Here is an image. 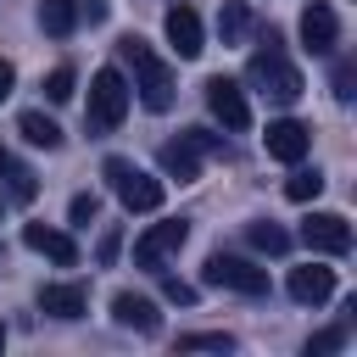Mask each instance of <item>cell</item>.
<instances>
[{"mask_svg": "<svg viewBox=\"0 0 357 357\" xmlns=\"http://www.w3.org/2000/svg\"><path fill=\"white\" fill-rule=\"evenodd\" d=\"M106 184H112V195L128 206V212H156L162 206V178H151L145 167H134L128 156H106Z\"/></svg>", "mask_w": 357, "mask_h": 357, "instance_id": "3957f363", "label": "cell"}, {"mask_svg": "<svg viewBox=\"0 0 357 357\" xmlns=\"http://www.w3.org/2000/svg\"><path fill=\"white\" fill-rule=\"evenodd\" d=\"M0 167H6V151H0Z\"/></svg>", "mask_w": 357, "mask_h": 357, "instance_id": "d6a6232c", "label": "cell"}, {"mask_svg": "<svg viewBox=\"0 0 357 357\" xmlns=\"http://www.w3.org/2000/svg\"><path fill=\"white\" fill-rule=\"evenodd\" d=\"M329 296H335V268H318V262L290 268V301L318 307V301H329Z\"/></svg>", "mask_w": 357, "mask_h": 357, "instance_id": "9a60e30c", "label": "cell"}, {"mask_svg": "<svg viewBox=\"0 0 357 357\" xmlns=\"http://www.w3.org/2000/svg\"><path fill=\"white\" fill-rule=\"evenodd\" d=\"M117 56L128 61V73H134V89H139V100H145V112H167L173 106V67L139 39V33H123L117 39Z\"/></svg>", "mask_w": 357, "mask_h": 357, "instance_id": "6da1fadb", "label": "cell"}, {"mask_svg": "<svg viewBox=\"0 0 357 357\" xmlns=\"http://www.w3.org/2000/svg\"><path fill=\"white\" fill-rule=\"evenodd\" d=\"M95 212H100V201L95 195H73V206H67V218L84 229V223H95Z\"/></svg>", "mask_w": 357, "mask_h": 357, "instance_id": "d4e9b609", "label": "cell"}, {"mask_svg": "<svg viewBox=\"0 0 357 357\" xmlns=\"http://www.w3.org/2000/svg\"><path fill=\"white\" fill-rule=\"evenodd\" d=\"M346 346V329H318L312 340H307V357H329V351H340Z\"/></svg>", "mask_w": 357, "mask_h": 357, "instance_id": "cb8c5ba5", "label": "cell"}, {"mask_svg": "<svg viewBox=\"0 0 357 357\" xmlns=\"http://www.w3.org/2000/svg\"><path fill=\"white\" fill-rule=\"evenodd\" d=\"M162 33H167V45L184 56V61H195L201 50H206V33H201V17L190 11V6H167V17H162Z\"/></svg>", "mask_w": 357, "mask_h": 357, "instance_id": "30bf717a", "label": "cell"}, {"mask_svg": "<svg viewBox=\"0 0 357 357\" xmlns=\"http://www.w3.org/2000/svg\"><path fill=\"white\" fill-rule=\"evenodd\" d=\"M17 128H22V139H28V145H39V151H56V145H61V128H56L45 112H22V117H17Z\"/></svg>", "mask_w": 357, "mask_h": 357, "instance_id": "ac0fdd59", "label": "cell"}, {"mask_svg": "<svg viewBox=\"0 0 357 357\" xmlns=\"http://www.w3.org/2000/svg\"><path fill=\"white\" fill-rule=\"evenodd\" d=\"M89 128L95 134H112L123 117H128V78L117 73V67H100L95 78H89Z\"/></svg>", "mask_w": 357, "mask_h": 357, "instance_id": "277c9868", "label": "cell"}, {"mask_svg": "<svg viewBox=\"0 0 357 357\" xmlns=\"http://www.w3.org/2000/svg\"><path fill=\"white\" fill-rule=\"evenodd\" d=\"M162 296H167V301H178V307H190V301H195V284H184V279L162 273Z\"/></svg>", "mask_w": 357, "mask_h": 357, "instance_id": "484cf974", "label": "cell"}, {"mask_svg": "<svg viewBox=\"0 0 357 357\" xmlns=\"http://www.w3.org/2000/svg\"><path fill=\"white\" fill-rule=\"evenodd\" d=\"M284 195H290V201H318V195H324V173H318V167H296V173L284 178Z\"/></svg>", "mask_w": 357, "mask_h": 357, "instance_id": "ffe728a7", "label": "cell"}, {"mask_svg": "<svg viewBox=\"0 0 357 357\" xmlns=\"http://www.w3.org/2000/svg\"><path fill=\"white\" fill-rule=\"evenodd\" d=\"M335 39H340V22H335V11H329L324 0H312V6L301 11V45H307L312 56H329V50H335Z\"/></svg>", "mask_w": 357, "mask_h": 357, "instance_id": "7c38bea8", "label": "cell"}, {"mask_svg": "<svg viewBox=\"0 0 357 357\" xmlns=\"http://www.w3.org/2000/svg\"><path fill=\"white\" fill-rule=\"evenodd\" d=\"M39 28L50 39H67L78 28V0H39Z\"/></svg>", "mask_w": 357, "mask_h": 357, "instance_id": "e0dca14e", "label": "cell"}, {"mask_svg": "<svg viewBox=\"0 0 357 357\" xmlns=\"http://www.w3.org/2000/svg\"><path fill=\"white\" fill-rule=\"evenodd\" d=\"M156 162H162V173H167V178H178V184H190V178H201V145H195L190 134H178V139H167V145L156 151Z\"/></svg>", "mask_w": 357, "mask_h": 357, "instance_id": "5bb4252c", "label": "cell"}, {"mask_svg": "<svg viewBox=\"0 0 357 357\" xmlns=\"http://www.w3.org/2000/svg\"><path fill=\"white\" fill-rule=\"evenodd\" d=\"M206 112H212V117H218V123H223L229 134H240V128L251 123L245 89H240L234 78H223V73H218V78H206Z\"/></svg>", "mask_w": 357, "mask_h": 357, "instance_id": "ba28073f", "label": "cell"}, {"mask_svg": "<svg viewBox=\"0 0 357 357\" xmlns=\"http://www.w3.org/2000/svg\"><path fill=\"white\" fill-rule=\"evenodd\" d=\"M95 257H100V262H112V257H117V229H106V234H100V251H95Z\"/></svg>", "mask_w": 357, "mask_h": 357, "instance_id": "f1b7e54d", "label": "cell"}, {"mask_svg": "<svg viewBox=\"0 0 357 357\" xmlns=\"http://www.w3.org/2000/svg\"><path fill=\"white\" fill-rule=\"evenodd\" d=\"M262 151H268L273 162H290V167H296V162L312 151V128H307V123H296V117H279V123H268Z\"/></svg>", "mask_w": 357, "mask_h": 357, "instance_id": "9c48e42d", "label": "cell"}, {"mask_svg": "<svg viewBox=\"0 0 357 357\" xmlns=\"http://www.w3.org/2000/svg\"><path fill=\"white\" fill-rule=\"evenodd\" d=\"M245 240L262 251V257H284L290 251V234L279 229V223H268V218H257V223H245Z\"/></svg>", "mask_w": 357, "mask_h": 357, "instance_id": "d6986e66", "label": "cell"}, {"mask_svg": "<svg viewBox=\"0 0 357 357\" xmlns=\"http://www.w3.org/2000/svg\"><path fill=\"white\" fill-rule=\"evenodd\" d=\"M279 45H284L279 28H262V50L245 61V78H251V89H262L273 106H290V100H301V73L284 61Z\"/></svg>", "mask_w": 357, "mask_h": 357, "instance_id": "7a4b0ae2", "label": "cell"}, {"mask_svg": "<svg viewBox=\"0 0 357 357\" xmlns=\"http://www.w3.org/2000/svg\"><path fill=\"white\" fill-rule=\"evenodd\" d=\"M22 245L39 251V257H50L56 268H73L78 262V240L67 229H50V223H22Z\"/></svg>", "mask_w": 357, "mask_h": 357, "instance_id": "8fae6325", "label": "cell"}, {"mask_svg": "<svg viewBox=\"0 0 357 357\" xmlns=\"http://www.w3.org/2000/svg\"><path fill=\"white\" fill-rule=\"evenodd\" d=\"M0 346H6V324H0Z\"/></svg>", "mask_w": 357, "mask_h": 357, "instance_id": "1f68e13d", "label": "cell"}, {"mask_svg": "<svg viewBox=\"0 0 357 357\" xmlns=\"http://www.w3.org/2000/svg\"><path fill=\"white\" fill-rule=\"evenodd\" d=\"M84 307H89V290H84V284H45V290H39V312H50V318H61V324L84 318Z\"/></svg>", "mask_w": 357, "mask_h": 357, "instance_id": "2e32d148", "label": "cell"}, {"mask_svg": "<svg viewBox=\"0 0 357 357\" xmlns=\"http://www.w3.org/2000/svg\"><path fill=\"white\" fill-rule=\"evenodd\" d=\"M11 84H17V67H11V61H6V56H0V100H6V95H11Z\"/></svg>", "mask_w": 357, "mask_h": 357, "instance_id": "4dcf8cb0", "label": "cell"}, {"mask_svg": "<svg viewBox=\"0 0 357 357\" xmlns=\"http://www.w3.org/2000/svg\"><path fill=\"white\" fill-rule=\"evenodd\" d=\"M73 84H78V78H73V67H50L39 89H45V100H50V106H61V100H73Z\"/></svg>", "mask_w": 357, "mask_h": 357, "instance_id": "7402d4cb", "label": "cell"}, {"mask_svg": "<svg viewBox=\"0 0 357 357\" xmlns=\"http://www.w3.org/2000/svg\"><path fill=\"white\" fill-rule=\"evenodd\" d=\"M245 6L240 0H223V11H218V33H223V45H240V33H245Z\"/></svg>", "mask_w": 357, "mask_h": 357, "instance_id": "44dd1931", "label": "cell"}, {"mask_svg": "<svg viewBox=\"0 0 357 357\" xmlns=\"http://www.w3.org/2000/svg\"><path fill=\"white\" fill-rule=\"evenodd\" d=\"M112 318H117L123 329H134V335H156V324H162L156 301H151V296H134V290H117V296H112Z\"/></svg>", "mask_w": 357, "mask_h": 357, "instance_id": "4fadbf2b", "label": "cell"}, {"mask_svg": "<svg viewBox=\"0 0 357 357\" xmlns=\"http://www.w3.org/2000/svg\"><path fill=\"white\" fill-rule=\"evenodd\" d=\"M351 84H357V67H351V61H340V67H335V100H351V95H357Z\"/></svg>", "mask_w": 357, "mask_h": 357, "instance_id": "4316f807", "label": "cell"}, {"mask_svg": "<svg viewBox=\"0 0 357 357\" xmlns=\"http://www.w3.org/2000/svg\"><path fill=\"white\" fill-rule=\"evenodd\" d=\"M201 284L234 290V296H268V268H257L245 257H229V251H212L206 268H201Z\"/></svg>", "mask_w": 357, "mask_h": 357, "instance_id": "5b68a950", "label": "cell"}, {"mask_svg": "<svg viewBox=\"0 0 357 357\" xmlns=\"http://www.w3.org/2000/svg\"><path fill=\"white\" fill-rule=\"evenodd\" d=\"M78 17H89V22H106V0H84V6H78Z\"/></svg>", "mask_w": 357, "mask_h": 357, "instance_id": "f546056e", "label": "cell"}, {"mask_svg": "<svg viewBox=\"0 0 357 357\" xmlns=\"http://www.w3.org/2000/svg\"><path fill=\"white\" fill-rule=\"evenodd\" d=\"M190 240V223L184 218H167V223H151L139 240H134V268H145V273H162V262L178 251Z\"/></svg>", "mask_w": 357, "mask_h": 357, "instance_id": "8992f818", "label": "cell"}, {"mask_svg": "<svg viewBox=\"0 0 357 357\" xmlns=\"http://www.w3.org/2000/svg\"><path fill=\"white\" fill-rule=\"evenodd\" d=\"M301 245L318 257H346L351 251V223L340 212H307L301 218Z\"/></svg>", "mask_w": 357, "mask_h": 357, "instance_id": "52a82bcc", "label": "cell"}, {"mask_svg": "<svg viewBox=\"0 0 357 357\" xmlns=\"http://www.w3.org/2000/svg\"><path fill=\"white\" fill-rule=\"evenodd\" d=\"M6 167H11V162H6ZM33 190H39L33 173H28V167H11V195H17V201H33Z\"/></svg>", "mask_w": 357, "mask_h": 357, "instance_id": "83f0119b", "label": "cell"}, {"mask_svg": "<svg viewBox=\"0 0 357 357\" xmlns=\"http://www.w3.org/2000/svg\"><path fill=\"white\" fill-rule=\"evenodd\" d=\"M178 351H234L229 335H178Z\"/></svg>", "mask_w": 357, "mask_h": 357, "instance_id": "603a6c76", "label": "cell"}]
</instances>
